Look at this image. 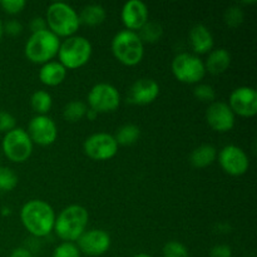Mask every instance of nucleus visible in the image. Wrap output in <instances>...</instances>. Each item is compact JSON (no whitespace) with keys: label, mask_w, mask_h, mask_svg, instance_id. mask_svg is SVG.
Listing matches in <instances>:
<instances>
[{"label":"nucleus","mask_w":257,"mask_h":257,"mask_svg":"<svg viewBox=\"0 0 257 257\" xmlns=\"http://www.w3.org/2000/svg\"><path fill=\"white\" fill-rule=\"evenodd\" d=\"M30 104H32V108L38 114L47 115V113L49 112L53 105L52 95L47 90H37L30 97Z\"/></svg>","instance_id":"nucleus-24"},{"label":"nucleus","mask_w":257,"mask_h":257,"mask_svg":"<svg viewBox=\"0 0 257 257\" xmlns=\"http://www.w3.org/2000/svg\"><path fill=\"white\" fill-rule=\"evenodd\" d=\"M217 157L222 170L231 176L245 175L250 167V158L247 153L238 146H225L218 152Z\"/></svg>","instance_id":"nucleus-11"},{"label":"nucleus","mask_w":257,"mask_h":257,"mask_svg":"<svg viewBox=\"0 0 257 257\" xmlns=\"http://www.w3.org/2000/svg\"><path fill=\"white\" fill-rule=\"evenodd\" d=\"M97 115H98V113L95 112V110L90 109V108H88L87 113H85V117H87L88 119H89V120H93V119H95V118H97Z\"/></svg>","instance_id":"nucleus-38"},{"label":"nucleus","mask_w":257,"mask_h":257,"mask_svg":"<svg viewBox=\"0 0 257 257\" xmlns=\"http://www.w3.org/2000/svg\"><path fill=\"white\" fill-rule=\"evenodd\" d=\"M92 50V44L87 38L82 35L68 37L59 45L58 50L59 63L67 69H77L89 62Z\"/></svg>","instance_id":"nucleus-6"},{"label":"nucleus","mask_w":257,"mask_h":257,"mask_svg":"<svg viewBox=\"0 0 257 257\" xmlns=\"http://www.w3.org/2000/svg\"><path fill=\"white\" fill-rule=\"evenodd\" d=\"M78 15H79L80 24L97 27L104 22L107 18V12L100 4H88L80 10V14Z\"/></svg>","instance_id":"nucleus-22"},{"label":"nucleus","mask_w":257,"mask_h":257,"mask_svg":"<svg viewBox=\"0 0 257 257\" xmlns=\"http://www.w3.org/2000/svg\"><path fill=\"white\" fill-rule=\"evenodd\" d=\"M18 185V176L12 168L0 166V191L9 192Z\"/></svg>","instance_id":"nucleus-27"},{"label":"nucleus","mask_w":257,"mask_h":257,"mask_svg":"<svg viewBox=\"0 0 257 257\" xmlns=\"http://www.w3.org/2000/svg\"><path fill=\"white\" fill-rule=\"evenodd\" d=\"M52 257H80V251L73 242H62L53 251Z\"/></svg>","instance_id":"nucleus-31"},{"label":"nucleus","mask_w":257,"mask_h":257,"mask_svg":"<svg viewBox=\"0 0 257 257\" xmlns=\"http://www.w3.org/2000/svg\"><path fill=\"white\" fill-rule=\"evenodd\" d=\"M160 95V84L152 78H140L131 85L127 100L131 104L147 105Z\"/></svg>","instance_id":"nucleus-16"},{"label":"nucleus","mask_w":257,"mask_h":257,"mask_svg":"<svg viewBox=\"0 0 257 257\" xmlns=\"http://www.w3.org/2000/svg\"><path fill=\"white\" fill-rule=\"evenodd\" d=\"M10 257H34L32 251L27 247H17L12 251Z\"/></svg>","instance_id":"nucleus-37"},{"label":"nucleus","mask_w":257,"mask_h":257,"mask_svg":"<svg viewBox=\"0 0 257 257\" xmlns=\"http://www.w3.org/2000/svg\"><path fill=\"white\" fill-rule=\"evenodd\" d=\"M141 40L145 43H156L161 39L163 34V28L161 27L160 23L157 22H150L148 20L142 28H141L140 33H137Z\"/></svg>","instance_id":"nucleus-26"},{"label":"nucleus","mask_w":257,"mask_h":257,"mask_svg":"<svg viewBox=\"0 0 257 257\" xmlns=\"http://www.w3.org/2000/svg\"><path fill=\"white\" fill-rule=\"evenodd\" d=\"M190 43L193 52L206 54L213 49V35L206 25L196 24L190 30Z\"/></svg>","instance_id":"nucleus-18"},{"label":"nucleus","mask_w":257,"mask_h":257,"mask_svg":"<svg viewBox=\"0 0 257 257\" xmlns=\"http://www.w3.org/2000/svg\"><path fill=\"white\" fill-rule=\"evenodd\" d=\"M88 105L90 109L99 113H110L117 110L120 104V94L114 85L109 83H98L88 93Z\"/></svg>","instance_id":"nucleus-9"},{"label":"nucleus","mask_w":257,"mask_h":257,"mask_svg":"<svg viewBox=\"0 0 257 257\" xmlns=\"http://www.w3.org/2000/svg\"><path fill=\"white\" fill-rule=\"evenodd\" d=\"M133 257H153V256L148 255V253H137V255L133 256Z\"/></svg>","instance_id":"nucleus-40"},{"label":"nucleus","mask_w":257,"mask_h":257,"mask_svg":"<svg viewBox=\"0 0 257 257\" xmlns=\"http://www.w3.org/2000/svg\"><path fill=\"white\" fill-rule=\"evenodd\" d=\"M29 28L30 30H32V33H38V32H42V30L48 29L45 18H42V17L33 18L29 23Z\"/></svg>","instance_id":"nucleus-36"},{"label":"nucleus","mask_w":257,"mask_h":257,"mask_svg":"<svg viewBox=\"0 0 257 257\" xmlns=\"http://www.w3.org/2000/svg\"><path fill=\"white\" fill-rule=\"evenodd\" d=\"M206 120L213 131L220 133L228 132L235 127V113L231 110L230 105L221 100L210 103L206 110Z\"/></svg>","instance_id":"nucleus-13"},{"label":"nucleus","mask_w":257,"mask_h":257,"mask_svg":"<svg viewBox=\"0 0 257 257\" xmlns=\"http://www.w3.org/2000/svg\"><path fill=\"white\" fill-rule=\"evenodd\" d=\"M84 153L94 161H108L118 152V145L114 136L98 132L90 135L83 143Z\"/></svg>","instance_id":"nucleus-10"},{"label":"nucleus","mask_w":257,"mask_h":257,"mask_svg":"<svg viewBox=\"0 0 257 257\" xmlns=\"http://www.w3.org/2000/svg\"><path fill=\"white\" fill-rule=\"evenodd\" d=\"M217 158V150L212 145H201L191 152L190 162L196 168H205Z\"/></svg>","instance_id":"nucleus-21"},{"label":"nucleus","mask_w":257,"mask_h":257,"mask_svg":"<svg viewBox=\"0 0 257 257\" xmlns=\"http://www.w3.org/2000/svg\"><path fill=\"white\" fill-rule=\"evenodd\" d=\"M232 250L227 245H216L211 248L210 257H231Z\"/></svg>","instance_id":"nucleus-35"},{"label":"nucleus","mask_w":257,"mask_h":257,"mask_svg":"<svg viewBox=\"0 0 257 257\" xmlns=\"http://www.w3.org/2000/svg\"><path fill=\"white\" fill-rule=\"evenodd\" d=\"M110 236L100 228L88 230L77 240V247L88 256H100L110 247Z\"/></svg>","instance_id":"nucleus-15"},{"label":"nucleus","mask_w":257,"mask_h":257,"mask_svg":"<svg viewBox=\"0 0 257 257\" xmlns=\"http://www.w3.org/2000/svg\"><path fill=\"white\" fill-rule=\"evenodd\" d=\"M120 18L127 30H141L148 22V7L141 0H128L123 5Z\"/></svg>","instance_id":"nucleus-17"},{"label":"nucleus","mask_w":257,"mask_h":257,"mask_svg":"<svg viewBox=\"0 0 257 257\" xmlns=\"http://www.w3.org/2000/svg\"><path fill=\"white\" fill-rule=\"evenodd\" d=\"M60 40L49 29L38 33H32L25 43L24 52L28 59L35 64H45L52 62L53 58L58 55Z\"/></svg>","instance_id":"nucleus-5"},{"label":"nucleus","mask_w":257,"mask_h":257,"mask_svg":"<svg viewBox=\"0 0 257 257\" xmlns=\"http://www.w3.org/2000/svg\"><path fill=\"white\" fill-rule=\"evenodd\" d=\"M23 32V25L19 20L10 19L4 24V33L12 35V37H17Z\"/></svg>","instance_id":"nucleus-34"},{"label":"nucleus","mask_w":257,"mask_h":257,"mask_svg":"<svg viewBox=\"0 0 257 257\" xmlns=\"http://www.w3.org/2000/svg\"><path fill=\"white\" fill-rule=\"evenodd\" d=\"M3 34H4V24H3V22L0 20V40H2Z\"/></svg>","instance_id":"nucleus-39"},{"label":"nucleus","mask_w":257,"mask_h":257,"mask_svg":"<svg viewBox=\"0 0 257 257\" xmlns=\"http://www.w3.org/2000/svg\"><path fill=\"white\" fill-rule=\"evenodd\" d=\"M67 78V68L59 62H48L42 65L39 69V79L43 84L55 87V85L62 84Z\"/></svg>","instance_id":"nucleus-19"},{"label":"nucleus","mask_w":257,"mask_h":257,"mask_svg":"<svg viewBox=\"0 0 257 257\" xmlns=\"http://www.w3.org/2000/svg\"><path fill=\"white\" fill-rule=\"evenodd\" d=\"M25 5L27 3L24 0H2L0 2V7L9 14H18L24 9Z\"/></svg>","instance_id":"nucleus-33"},{"label":"nucleus","mask_w":257,"mask_h":257,"mask_svg":"<svg viewBox=\"0 0 257 257\" xmlns=\"http://www.w3.org/2000/svg\"><path fill=\"white\" fill-rule=\"evenodd\" d=\"M45 22L48 29L58 38L75 35L80 27L78 13L69 4L63 2L52 3L48 7Z\"/></svg>","instance_id":"nucleus-3"},{"label":"nucleus","mask_w":257,"mask_h":257,"mask_svg":"<svg viewBox=\"0 0 257 257\" xmlns=\"http://www.w3.org/2000/svg\"><path fill=\"white\" fill-rule=\"evenodd\" d=\"M87 110L88 107L84 102H82V100H70L69 103L65 104L64 109H63V117L70 123L79 122L82 118L85 117Z\"/></svg>","instance_id":"nucleus-25"},{"label":"nucleus","mask_w":257,"mask_h":257,"mask_svg":"<svg viewBox=\"0 0 257 257\" xmlns=\"http://www.w3.org/2000/svg\"><path fill=\"white\" fill-rule=\"evenodd\" d=\"M163 257H188V250L180 241H168L162 250Z\"/></svg>","instance_id":"nucleus-29"},{"label":"nucleus","mask_w":257,"mask_h":257,"mask_svg":"<svg viewBox=\"0 0 257 257\" xmlns=\"http://www.w3.org/2000/svg\"><path fill=\"white\" fill-rule=\"evenodd\" d=\"M110 48L115 59L127 67L140 64L145 55V44L137 32L127 29L120 30L113 37Z\"/></svg>","instance_id":"nucleus-4"},{"label":"nucleus","mask_w":257,"mask_h":257,"mask_svg":"<svg viewBox=\"0 0 257 257\" xmlns=\"http://www.w3.org/2000/svg\"><path fill=\"white\" fill-rule=\"evenodd\" d=\"M172 73L177 80L187 84H197L205 78V62L191 53H180L172 60Z\"/></svg>","instance_id":"nucleus-7"},{"label":"nucleus","mask_w":257,"mask_h":257,"mask_svg":"<svg viewBox=\"0 0 257 257\" xmlns=\"http://www.w3.org/2000/svg\"><path fill=\"white\" fill-rule=\"evenodd\" d=\"M89 213L80 205H70L55 217L54 231L64 242H74L87 231Z\"/></svg>","instance_id":"nucleus-2"},{"label":"nucleus","mask_w":257,"mask_h":257,"mask_svg":"<svg viewBox=\"0 0 257 257\" xmlns=\"http://www.w3.org/2000/svg\"><path fill=\"white\" fill-rule=\"evenodd\" d=\"M231 65V54L225 48L212 49L208 53L207 60L205 62L206 72L213 75H218L225 73Z\"/></svg>","instance_id":"nucleus-20"},{"label":"nucleus","mask_w":257,"mask_h":257,"mask_svg":"<svg viewBox=\"0 0 257 257\" xmlns=\"http://www.w3.org/2000/svg\"><path fill=\"white\" fill-rule=\"evenodd\" d=\"M223 18H225V23L228 27L237 28L243 23L245 13H243V9L240 5H231L230 8L226 9Z\"/></svg>","instance_id":"nucleus-28"},{"label":"nucleus","mask_w":257,"mask_h":257,"mask_svg":"<svg viewBox=\"0 0 257 257\" xmlns=\"http://www.w3.org/2000/svg\"><path fill=\"white\" fill-rule=\"evenodd\" d=\"M17 127V119L9 112L0 110V132L8 133Z\"/></svg>","instance_id":"nucleus-32"},{"label":"nucleus","mask_w":257,"mask_h":257,"mask_svg":"<svg viewBox=\"0 0 257 257\" xmlns=\"http://www.w3.org/2000/svg\"><path fill=\"white\" fill-rule=\"evenodd\" d=\"M141 130L136 124H124L118 128L114 138L118 146H132L140 140Z\"/></svg>","instance_id":"nucleus-23"},{"label":"nucleus","mask_w":257,"mask_h":257,"mask_svg":"<svg viewBox=\"0 0 257 257\" xmlns=\"http://www.w3.org/2000/svg\"><path fill=\"white\" fill-rule=\"evenodd\" d=\"M2 148L8 160L15 163H23L32 156L33 142L27 131L15 127L4 135Z\"/></svg>","instance_id":"nucleus-8"},{"label":"nucleus","mask_w":257,"mask_h":257,"mask_svg":"<svg viewBox=\"0 0 257 257\" xmlns=\"http://www.w3.org/2000/svg\"><path fill=\"white\" fill-rule=\"evenodd\" d=\"M193 95L201 102L212 103L216 99L215 88L210 84H197L193 89Z\"/></svg>","instance_id":"nucleus-30"},{"label":"nucleus","mask_w":257,"mask_h":257,"mask_svg":"<svg viewBox=\"0 0 257 257\" xmlns=\"http://www.w3.org/2000/svg\"><path fill=\"white\" fill-rule=\"evenodd\" d=\"M28 135L33 143L39 146H50L58 137V127L49 115H35L28 125Z\"/></svg>","instance_id":"nucleus-12"},{"label":"nucleus","mask_w":257,"mask_h":257,"mask_svg":"<svg viewBox=\"0 0 257 257\" xmlns=\"http://www.w3.org/2000/svg\"><path fill=\"white\" fill-rule=\"evenodd\" d=\"M20 220L25 230L35 238L45 237L54 228L55 212L43 200H30L20 210Z\"/></svg>","instance_id":"nucleus-1"},{"label":"nucleus","mask_w":257,"mask_h":257,"mask_svg":"<svg viewBox=\"0 0 257 257\" xmlns=\"http://www.w3.org/2000/svg\"><path fill=\"white\" fill-rule=\"evenodd\" d=\"M231 110L241 117H253L257 113V92L255 88L238 87L233 89L228 102Z\"/></svg>","instance_id":"nucleus-14"}]
</instances>
